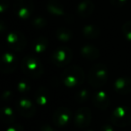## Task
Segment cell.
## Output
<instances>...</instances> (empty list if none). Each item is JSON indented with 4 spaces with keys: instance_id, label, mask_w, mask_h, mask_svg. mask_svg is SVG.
<instances>
[{
    "instance_id": "obj_25",
    "label": "cell",
    "mask_w": 131,
    "mask_h": 131,
    "mask_svg": "<svg viewBox=\"0 0 131 131\" xmlns=\"http://www.w3.org/2000/svg\"><path fill=\"white\" fill-rule=\"evenodd\" d=\"M32 25H33V27L36 28V29H41V28H44L47 25V21H46V19L43 18V17L38 16L33 19Z\"/></svg>"
},
{
    "instance_id": "obj_24",
    "label": "cell",
    "mask_w": 131,
    "mask_h": 131,
    "mask_svg": "<svg viewBox=\"0 0 131 131\" xmlns=\"http://www.w3.org/2000/svg\"><path fill=\"white\" fill-rule=\"evenodd\" d=\"M122 33L127 40L131 41V21L126 22L122 26Z\"/></svg>"
},
{
    "instance_id": "obj_18",
    "label": "cell",
    "mask_w": 131,
    "mask_h": 131,
    "mask_svg": "<svg viewBox=\"0 0 131 131\" xmlns=\"http://www.w3.org/2000/svg\"><path fill=\"white\" fill-rule=\"evenodd\" d=\"M48 45H49V40L46 37H38L35 39L32 43V50L37 54H40L47 49Z\"/></svg>"
},
{
    "instance_id": "obj_15",
    "label": "cell",
    "mask_w": 131,
    "mask_h": 131,
    "mask_svg": "<svg viewBox=\"0 0 131 131\" xmlns=\"http://www.w3.org/2000/svg\"><path fill=\"white\" fill-rule=\"evenodd\" d=\"M46 7H47L48 12L54 16L61 17L67 15L64 6L60 2H58V0H49Z\"/></svg>"
},
{
    "instance_id": "obj_13",
    "label": "cell",
    "mask_w": 131,
    "mask_h": 131,
    "mask_svg": "<svg viewBox=\"0 0 131 131\" xmlns=\"http://www.w3.org/2000/svg\"><path fill=\"white\" fill-rule=\"evenodd\" d=\"M93 104L99 110L104 111L110 106V97L108 93L105 91L102 90H98L93 95Z\"/></svg>"
},
{
    "instance_id": "obj_2",
    "label": "cell",
    "mask_w": 131,
    "mask_h": 131,
    "mask_svg": "<svg viewBox=\"0 0 131 131\" xmlns=\"http://www.w3.org/2000/svg\"><path fill=\"white\" fill-rule=\"evenodd\" d=\"M88 83L92 87L100 88L106 84L109 78V71L104 64H95L88 72Z\"/></svg>"
},
{
    "instance_id": "obj_11",
    "label": "cell",
    "mask_w": 131,
    "mask_h": 131,
    "mask_svg": "<svg viewBox=\"0 0 131 131\" xmlns=\"http://www.w3.org/2000/svg\"><path fill=\"white\" fill-rule=\"evenodd\" d=\"M18 66V58L11 52H6L1 58V71L5 74H10L16 69Z\"/></svg>"
},
{
    "instance_id": "obj_5",
    "label": "cell",
    "mask_w": 131,
    "mask_h": 131,
    "mask_svg": "<svg viewBox=\"0 0 131 131\" xmlns=\"http://www.w3.org/2000/svg\"><path fill=\"white\" fill-rule=\"evenodd\" d=\"M73 54L69 48L62 46L56 49L51 54V62L58 68H64L70 63Z\"/></svg>"
},
{
    "instance_id": "obj_19",
    "label": "cell",
    "mask_w": 131,
    "mask_h": 131,
    "mask_svg": "<svg viewBox=\"0 0 131 131\" xmlns=\"http://www.w3.org/2000/svg\"><path fill=\"white\" fill-rule=\"evenodd\" d=\"M82 32H83V35H84L85 38L94 40V39L99 37L101 31H100V29H99V27H97L96 25L88 24V25H85L83 27Z\"/></svg>"
},
{
    "instance_id": "obj_26",
    "label": "cell",
    "mask_w": 131,
    "mask_h": 131,
    "mask_svg": "<svg viewBox=\"0 0 131 131\" xmlns=\"http://www.w3.org/2000/svg\"><path fill=\"white\" fill-rule=\"evenodd\" d=\"M128 0H110L111 4L115 7H122L126 5Z\"/></svg>"
},
{
    "instance_id": "obj_23",
    "label": "cell",
    "mask_w": 131,
    "mask_h": 131,
    "mask_svg": "<svg viewBox=\"0 0 131 131\" xmlns=\"http://www.w3.org/2000/svg\"><path fill=\"white\" fill-rule=\"evenodd\" d=\"M90 96V93L88 90L86 89H81L75 94V101L78 102H84L88 100Z\"/></svg>"
},
{
    "instance_id": "obj_6",
    "label": "cell",
    "mask_w": 131,
    "mask_h": 131,
    "mask_svg": "<svg viewBox=\"0 0 131 131\" xmlns=\"http://www.w3.org/2000/svg\"><path fill=\"white\" fill-rule=\"evenodd\" d=\"M34 11L33 0H15L14 12L22 20H27Z\"/></svg>"
},
{
    "instance_id": "obj_1",
    "label": "cell",
    "mask_w": 131,
    "mask_h": 131,
    "mask_svg": "<svg viewBox=\"0 0 131 131\" xmlns=\"http://www.w3.org/2000/svg\"><path fill=\"white\" fill-rule=\"evenodd\" d=\"M85 79L84 72L80 67L73 66L66 68L61 75V81L68 88H77L84 83Z\"/></svg>"
},
{
    "instance_id": "obj_17",
    "label": "cell",
    "mask_w": 131,
    "mask_h": 131,
    "mask_svg": "<svg viewBox=\"0 0 131 131\" xmlns=\"http://www.w3.org/2000/svg\"><path fill=\"white\" fill-rule=\"evenodd\" d=\"M50 92L46 87H40L35 93V101L40 106H47L50 102Z\"/></svg>"
},
{
    "instance_id": "obj_30",
    "label": "cell",
    "mask_w": 131,
    "mask_h": 131,
    "mask_svg": "<svg viewBox=\"0 0 131 131\" xmlns=\"http://www.w3.org/2000/svg\"><path fill=\"white\" fill-rule=\"evenodd\" d=\"M40 131H54V129H53L50 126H49L48 124H46V125H44L43 127H41Z\"/></svg>"
},
{
    "instance_id": "obj_14",
    "label": "cell",
    "mask_w": 131,
    "mask_h": 131,
    "mask_svg": "<svg viewBox=\"0 0 131 131\" xmlns=\"http://www.w3.org/2000/svg\"><path fill=\"white\" fill-rule=\"evenodd\" d=\"M77 14L82 18L89 17L94 11V4L91 0H83L77 6Z\"/></svg>"
},
{
    "instance_id": "obj_4",
    "label": "cell",
    "mask_w": 131,
    "mask_h": 131,
    "mask_svg": "<svg viewBox=\"0 0 131 131\" xmlns=\"http://www.w3.org/2000/svg\"><path fill=\"white\" fill-rule=\"evenodd\" d=\"M111 121L115 127H127L131 124V108L129 106H118L113 110Z\"/></svg>"
},
{
    "instance_id": "obj_20",
    "label": "cell",
    "mask_w": 131,
    "mask_h": 131,
    "mask_svg": "<svg viewBox=\"0 0 131 131\" xmlns=\"http://www.w3.org/2000/svg\"><path fill=\"white\" fill-rule=\"evenodd\" d=\"M1 119L6 124H12L15 119V115L13 109L9 106H3L1 111Z\"/></svg>"
},
{
    "instance_id": "obj_31",
    "label": "cell",
    "mask_w": 131,
    "mask_h": 131,
    "mask_svg": "<svg viewBox=\"0 0 131 131\" xmlns=\"http://www.w3.org/2000/svg\"><path fill=\"white\" fill-rule=\"evenodd\" d=\"M88 131H92V130H88Z\"/></svg>"
},
{
    "instance_id": "obj_16",
    "label": "cell",
    "mask_w": 131,
    "mask_h": 131,
    "mask_svg": "<svg viewBox=\"0 0 131 131\" xmlns=\"http://www.w3.org/2000/svg\"><path fill=\"white\" fill-rule=\"evenodd\" d=\"M80 53L83 58L87 60H90V61L97 59L99 58V56H100L99 49L95 46L90 45V44L83 46L80 49Z\"/></svg>"
},
{
    "instance_id": "obj_9",
    "label": "cell",
    "mask_w": 131,
    "mask_h": 131,
    "mask_svg": "<svg viewBox=\"0 0 131 131\" xmlns=\"http://www.w3.org/2000/svg\"><path fill=\"white\" fill-rule=\"evenodd\" d=\"M16 110L23 117L31 118L36 113V106L27 97L23 96L16 102Z\"/></svg>"
},
{
    "instance_id": "obj_10",
    "label": "cell",
    "mask_w": 131,
    "mask_h": 131,
    "mask_svg": "<svg viewBox=\"0 0 131 131\" xmlns=\"http://www.w3.org/2000/svg\"><path fill=\"white\" fill-rule=\"evenodd\" d=\"M92 120V112L89 108L82 107L77 111L74 117V123L79 128H85Z\"/></svg>"
},
{
    "instance_id": "obj_12",
    "label": "cell",
    "mask_w": 131,
    "mask_h": 131,
    "mask_svg": "<svg viewBox=\"0 0 131 131\" xmlns=\"http://www.w3.org/2000/svg\"><path fill=\"white\" fill-rule=\"evenodd\" d=\"M114 90L120 95H127L131 93V78L128 77H120L114 82Z\"/></svg>"
},
{
    "instance_id": "obj_28",
    "label": "cell",
    "mask_w": 131,
    "mask_h": 131,
    "mask_svg": "<svg viewBox=\"0 0 131 131\" xmlns=\"http://www.w3.org/2000/svg\"><path fill=\"white\" fill-rule=\"evenodd\" d=\"M9 6V0H0V11L4 13Z\"/></svg>"
},
{
    "instance_id": "obj_27",
    "label": "cell",
    "mask_w": 131,
    "mask_h": 131,
    "mask_svg": "<svg viewBox=\"0 0 131 131\" xmlns=\"http://www.w3.org/2000/svg\"><path fill=\"white\" fill-rule=\"evenodd\" d=\"M6 131H24V129L20 124H14V125H10Z\"/></svg>"
},
{
    "instance_id": "obj_29",
    "label": "cell",
    "mask_w": 131,
    "mask_h": 131,
    "mask_svg": "<svg viewBox=\"0 0 131 131\" xmlns=\"http://www.w3.org/2000/svg\"><path fill=\"white\" fill-rule=\"evenodd\" d=\"M100 131H114V126L113 124H104L101 127Z\"/></svg>"
},
{
    "instance_id": "obj_8",
    "label": "cell",
    "mask_w": 131,
    "mask_h": 131,
    "mask_svg": "<svg viewBox=\"0 0 131 131\" xmlns=\"http://www.w3.org/2000/svg\"><path fill=\"white\" fill-rule=\"evenodd\" d=\"M6 42L10 49L15 51H22L26 46V38L20 31H11L6 36Z\"/></svg>"
},
{
    "instance_id": "obj_21",
    "label": "cell",
    "mask_w": 131,
    "mask_h": 131,
    "mask_svg": "<svg viewBox=\"0 0 131 131\" xmlns=\"http://www.w3.org/2000/svg\"><path fill=\"white\" fill-rule=\"evenodd\" d=\"M56 37L63 42L70 41L73 38V32L70 29L66 27H60L56 31Z\"/></svg>"
},
{
    "instance_id": "obj_7",
    "label": "cell",
    "mask_w": 131,
    "mask_h": 131,
    "mask_svg": "<svg viewBox=\"0 0 131 131\" xmlns=\"http://www.w3.org/2000/svg\"><path fill=\"white\" fill-rule=\"evenodd\" d=\"M72 111L67 107H60L53 113L52 120L54 125L58 127H66L72 121Z\"/></svg>"
},
{
    "instance_id": "obj_22",
    "label": "cell",
    "mask_w": 131,
    "mask_h": 131,
    "mask_svg": "<svg viewBox=\"0 0 131 131\" xmlns=\"http://www.w3.org/2000/svg\"><path fill=\"white\" fill-rule=\"evenodd\" d=\"M16 89L22 94H26L27 93H29L30 90H31V85L27 81L24 80H21L20 82L17 84L16 85Z\"/></svg>"
},
{
    "instance_id": "obj_3",
    "label": "cell",
    "mask_w": 131,
    "mask_h": 131,
    "mask_svg": "<svg viewBox=\"0 0 131 131\" xmlns=\"http://www.w3.org/2000/svg\"><path fill=\"white\" fill-rule=\"evenodd\" d=\"M22 70L31 78H40L44 72L41 61L34 55H27L24 57L22 61Z\"/></svg>"
}]
</instances>
